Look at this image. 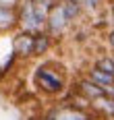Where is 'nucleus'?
<instances>
[{"mask_svg": "<svg viewBox=\"0 0 114 120\" xmlns=\"http://www.w3.org/2000/svg\"><path fill=\"white\" fill-rule=\"evenodd\" d=\"M46 12L33 4V0H19L17 4V25L21 31L35 35L46 29Z\"/></svg>", "mask_w": 114, "mask_h": 120, "instance_id": "f257e3e1", "label": "nucleus"}, {"mask_svg": "<svg viewBox=\"0 0 114 120\" xmlns=\"http://www.w3.org/2000/svg\"><path fill=\"white\" fill-rule=\"evenodd\" d=\"M33 81H35L39 91H44V93H48V95H58V93H62L64 89H66L64 77L58 75V72H54L50 68V64L38 66L35 72H33Z\"/></svg>", "mask_w": 114, "mask_h": 120, "instance_id": "f03ea898", "label": "nucleus"}, {"mask_svg": "<svg viewBox=\"0 0 114 120\" xmlns=\"http://www.w3.org/2000/svg\"><path fill=\"white\" fill-rule=\"evenodd\" d=\"M68 21H66V17H64V11H62V6H60V2L52 8L50 12H48V17H46V33L54 39V37H60L66 31V27H68Z\"/></svg>", "mask_w": 114, "mask_h": 120, "instance_id": "7ed1b4c3", "label": "nucleus"}, {"mask_svg": "<svg viewBox=\"0 0 114 120\" xmlns=\"http://www.w3.org/2000/svg\"><path fill=\"white\" fill-rule=\"evenodd\" d=\"M13 52L17 58H31L33 56V35L19 31L13 37Z\"/></svg>", "mask_w": 114, "mask_h": 120, "instance_id": "20e7f679", "label": "nucleus"}, {"mask_svg": "<svg viewBox=\"0 0 114 120\" xmlns=\"http://www.w3.org/2000/svg\"><path fill=\"white\" fill-rule=\"evenodd\" d=\"M75 91H77V93H79L81 97H85L89 104H91L93 99H98V97L104 95V89H102V87H98L95 83H91L87 77L79 79V81L75 83Z\"/></svg>", "mask_w": 114, "mask_h": 120, "instance_id": "39448f33", "label": "nucleus"}, {"mask_svg": "<svg viewBox=\"0 0 114 120\" xmlns=\"http://www.w3.org/2000/svg\"><path fill=\"white\" fill-rule=\"evenodd\" d=\"M91 112L98 118H114V99L108 95H102L91 101Z\"/></svg>", "mask_w": 114, "mask_h": 120, "instance_id": "423d86ee", "label": "nucleus"}, {"mask_svg": "<svg viewBox=\"0 0 114 120\" xmlns=\"http://www.w3.org/2000/svg\"><path fill=\"white\" fill-rule=\"evenodd\" d=\"M17 27V8L11 4H0V33Z\"/></svg>", "mask_w": 114, "mask_h": 120, "instance_id": "0eeeda50", "label": "nucleus"}, {"mask_svg": "<svg viewBox=\"0 0 114 120\" xmlns=\"http://www.w3.org/2000/svg\"><path fill=\"white\" fill-rule=\"evenodd\" d=\"M87 77L91 83H95L98 87H102V89H106V87H110V85H114V77L112 75H108V72L100 71V68H95V66H91L87 71Z\"/></svg>", "mask_w": 114, "mask_h": 120, "instance_id": "6e6552de", "label": "nucleus"}, {"mask_svg": "<svg viewBox=\"0 0 114 120\" xmlns=\"http://www.w3.org/2000/svg\"><path fill=\"white\" fill-rule=\"evenodd\" d=\"M52 39L46 31H39V33H35L33 35V56H44L48 50L52 48Z\"/></svg>", "mask_w": 114, "mask_h": 120, "instance_id": "1a4fd4ad", "label": "nucleus"}, {"mask_svg": "<svg viewBox=\"0 0 114 120\" xmlns=\"http://www.w3.org/2000/svg\"><path fill=\"white\" fill-rule=\"evenodd\" d=\"M60 6H62L64 17H66V21H68V23H71V21H75L77 17H81V12H83V8H81L79 4H75L73 0H62V2H60Z\"/></svg>", "mask_w": 114, "mask_h": 120, "instance_id": "9d476101", "label": "nucleus"}, {"mask_svg": "<svg viewBox=\"0 0 114 120\" xmlns=\"http://www.w3.org/2000/svg\"><path fill=\"white\" fill-rule=\"evenodd\" d=\"M93 66L114 77V56H108V54H104V56H100V58L95 60V64H93Z\"/></svg>", "mask_w": 114, "mask_h": 120, "instance_id": "9b49d317", "label": "nucleus"}, {"mask_svg": "<svg viewBox=\"0 0 114 120\" xmlns=\"http://www.w3.org/2000/svg\"><path fill=\"white\" fill-rule=\"evenodd\" d=\"M102 4H104V0H85L83 11H98Z\"/></svg>", "mask_w": 114, "mask_h": 120, "instance_id": "f8f14e48", "label": "nucleus"}, {"mask_svg": "<svg viewBox=\"0 0 114 120\" xmlns=\"http://www.w3.org/2000/svg\"><path fill=\"white\" fill-rule=\"evenodd\" d=\"M108 46L114 50V29H110V31H108Z\"/></svg>", "mask_w": 114, "mask_h": 120, "instance_id": "ddd939ff", "label": "nucleus"}, {"mask_svg": "<svg viewBox=\"0 0 114 120\" xmlns=\"http://www.w3.org/2000/svg\"><path fill=\"white\" fill-rule=\"evenodd\" d=\"M104 95H108V97H112V99H114V85H110V87L104 89Z\"/></svg>", "mask_w": 114, "mask_h": 120, "instance_id": "4468645a", "label": "nucleus"}, {"mask_svg": "<svg viewBox=\"0 0 114 120\" xmlns=\"http://www.w3.org/2000/svg\"><path fill=\"white\" fill-rule=\"evenodd\" d=\"M110 17H112V23H114V0L110 2Z\"/></svg>", "mask_w": 114, "mask_h": 120, "instance_id": "2eb2a0df", "label": "nucleus"}, {"mask_svg": "<svg viewBox=\"0 0 114 120\" xmlns=\"http://www.w3.org/2000/svg\"><path fill=\"white\" fill-rule=\"evenodd\" d=\"M73 2H75V4H79L81 8H83V4H85V0H73Z\"/></svg>", "mask_w": 114, "mask_h": 120, "instance_id": "dca6fc26", "label": "nucleus"}, {"mask_svg": "<svg viewBox=\"0 0 114 120\" xmlns=\"http://www.w3.org/2000/svg\"><path fill=\"white\" fill-rule=\"evenodd\" d=\"M56 2H62V0H56Z\"/></svg>", "mask_w": 114, "mask_h": 120, "instance_id": "f3484780", "label": "nucleus"}]
</instances>
